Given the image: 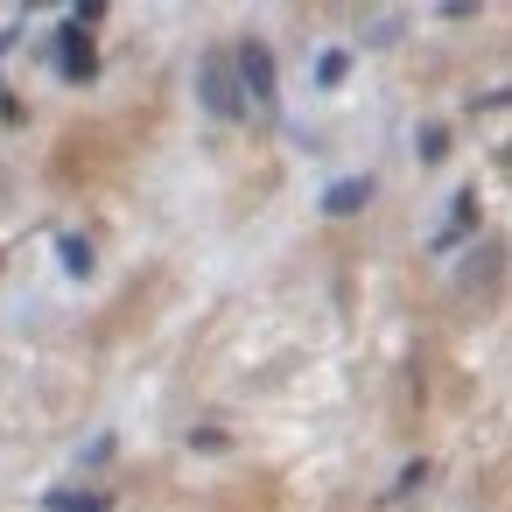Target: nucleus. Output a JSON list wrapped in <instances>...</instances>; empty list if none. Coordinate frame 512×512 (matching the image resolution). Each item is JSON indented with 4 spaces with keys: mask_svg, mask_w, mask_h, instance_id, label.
Masks as SVG:
<instances>
[{
    "mask_svg": "<svg viewBox=\"0 0 512 512\" xmlns=\"http://www.w3.org/2000/svg\"><path fill=\"white\" fill-rule=\"evenodd\" d=\"M197 92H204V106H211L218 120H239V113H246V92H239V71H232L225 50H211V57L197 64Z\"/></svg>",
    "mask_w": 512,
    "mask_h": 512,
    "instance_id": "nucleus-1",
    "label": "nucleus"
},
{
    "mask_svg": "<svg viewBox=\"0 0 512 512\" xmlns=\"http://www.w3.org/2000/svg\"><path fill=\"white\" fill-rule=\"evenodd\" d=\"M239 92L260 113H274V57H267V43H239Z\"/></svg>",
    "mask_w": 512,
    "mask_h": 512,
    "instance_id": "nucleus-2",
    "label": "nucleus"
},
{
    "mask_svg": "<svg viewBox=\"0 0 512 512\" xmlns=\"http://www.w3.org/2000/svg\"><path fill=\"white\" fill-rule=\"evenodd\" d=\"M365 204H372V176H351V183H330V190H323V211H330V218L365 211Z\"/></svg>",
    "mask_w": 512,
    "mask_h": 512,
    "instance_id": "nucleus-3",
    "label": "nucleus"
},
{
    "mask_svg": "<svg viewBox=\"0 0 512 512\" xmlns=\"http://www.w3.org/2000/svg\"><path fill=\"white\" fill-rule=\"evenodd\" d=\"M92 71H99V64H92V43H85V29L71 22V29H64V78H92Z\"/></svg>",
    "mask_w": 512,
    "mask_h": 512,
    "instance_id": "nucleus-4",
    "label": "nucleus"
},
{
    "mask_svg": "<svg viewBox=\"0 0 512 512\" xmlns=\"http://www.w3.org/2000/svg\"><path fill=\"white\" fill-rule=\"evenodd\" d=\"M57 260H64L71 274H92V246H85L78 232H64V239H57Z\"/></svg>",
    "mask_w": 512,
    "mask_h": 512,
    "instance_id": "nucleus-5",
    "label": "nucleus"
},
{
    "mask_svg": "<svg viewBox=\"0 0 512 512\" xmlns=\"http://www.w3.org/2000/svg\"><path fill=\"white\" fill-rule=\"evenodd\" d=\"M50 505H57V512H106V498H92V491H57Z\"/></svg>",
    "mask_w": 512,
    "mask_h": 512,
    "instance_id": "nucleus-6",
    "label": "nucleus"
},
{
    "mask_svg": "<svg viewBox=\"0 0 512 512\" xmlns=\"http://www.w3.org/2000/svg\"><path fill=\"white\" fill-rule=\"evenodd\" d=\"M344 71H351V57H344V50H330V57H323V64H316V78H323V85H337V78H344Z\"/></svg>",
    "mask_w": 512,
    "mask_h": 512,
    "instance_id": "nucleus-7",
    "label": "nucleus"
},
{
    "mask_svg": "<svg viewBox=\"0 0 512 512\" xmlns=\"http://www.w3.org/2000/svg\"><path fill=\"white\" fill-rule=\"evenodd\" d=\"M442 148H449V134H442V127H421V155H428V162H435V155H442Z\"/></svg>",
    "mask_w": 512,
    "mask_h": 512,
    "instance_id": "nucleus-8",
    "label": "nucleus"
},
{
    "mask_svg": "<svg viewBox=\"0 0 512 512\" xmlns=\"http://www.w3.org/2000/svg\"><path fill=\"white\" fill-rule=\"evenodd\" d=\"M477 106H512V92H484V99H477Z\"/></svg>",
    "mask_w": 512,
    "mask_h": 512,
    "instance_id": "nucleus-9",
    "label": "nucleus"
}]
</instances>
